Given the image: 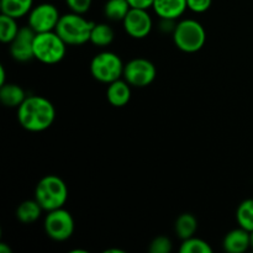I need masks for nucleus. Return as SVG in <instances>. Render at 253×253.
Masks as SVG:
<instances>
[{
    "mask_svg": "<svg viewBox=\"0 0 253 253\" xmlns=\"http://www.w3.org/2000/svg\"><path fill=\"white\" fill-rule=\"evenodd\" d=\"M36 32L27 25L20 27L19 34L10 42V53L17 62H29L35 58L34 56V40Z\"/></svg>",
    "mask_w": 253,
    "mask_h": 253,
    "instance_id": "11",
    "label": "nucleus"
},
{
    "mask_svg": "<svg viewBox=\"0 0 253 253\" xmlns=\"http://www.w3.org/2000/svg\"><path fill=\"white\" fill-rule=\"evenodd\" d=\"M106 98L113 106L123 108V106L127 105L131 99V85L125 79H118V81L108 84Z\"/></svg>",
    "mask_w": 253,
    "mask_h": 253,
    "instance_id": "14",
    "label": "nucleus"
},
{
    "mask_svg": "<svg viewBox=\"0 0 253 253\" xmlns=\"http://www.w3.org/2000/svg\"><path fill=\"white\" fill-rule=\"evenodd\" d=\"M180 253H212V249L207 241L198 237H190V239L183 240L179 247Z\"/></svg>",
    "mask_w": 253,
    "mask_h": 253,
    "instance_id": "23",
    "label": "nucleus"
},
{
    "mask_svg": "<svg viewBox=\"0 0 253 253\" xmlns=\"http://www.w3.org/2000/svg\"><path fill=\"white\" fill-rule=\"evenodd\" d=\"M67 43L56 31L36 34L34 40L35 59L43 64H57L64 58Z\"/></svg>",
    "mask_w": 253,
    "mask_h": 253,
    "instance_id": "5",
    "label": "nucleus"
},
{
    "mask_svg": "<svg viewBox=\"0 0 253 253\" xmlns=\"http://www.w3.org/2000/svg\"><path fill=\"white\" fill-rule=\"evenodd\" d=\"M124 30L130 37L142 40L151 34L153 27L152 17L146 9L131 7L123 21Z\"/></svg>",
    "mask_w": 253,
    "mask_h": 253,
    "instance_id": "10",
    "label": "nucleus"
},
{
    "mask_svg": "<svg viewBox=\"0 0 253 253\" xmlns=\"http://www.w3.org/2000/svg\"><path fill=\"white\" fill-rule=\"evenodd\" d=\"M250 244H251V249L253 250V231L250 232Z\"/></svg>",
    "mask_w": 253,
    "mask_h": 253,
    "instance_id": "31",
    "label": "nucleus"
},
{
    "mask_svg": "<svg viewBox=\"0 0 253 253\" xmlns=\"http://www.w3.org/2000/svg\"><path fill=\"white\" fill-rule=\"evenodd\" d=\"M105 253H124V251L123 250H114V249H109V250H106L105 251Z\"/></svg>",
    "mask_w": 253,
    "mask_h": 253,
    "instance_id": "30",
    "label": "nucleus"
},
{
    "mask_svg": "<svg viewBox=\"0 0 253 253\" xmlns=\"http://www.w3.org/2000/svg\"><path fill=\"white\" fill-rule=\"evenodd\" d=\"M160 19L177 20L188 9L187 0H155L152 6Z\"/></svg>",
    "mask_w": 253,
    "mask_h": 253,
    "instance_id": "12",
    "label": "nucleus"
},
{
    "mask_svg": "<svg viewBox=\"0 0 253 253\" xmlns=\"http://www.w3.org/2000/svg\"><path fill=\"white\" fill-rule=\"evenodd\" d=\"M198 230V220L190 212H184V214L179 215L178 219L175 220L174 224V231L177 236L180 240L190 239L195 235Z\"/></svg>",
    "mask_w": 253,
    "mask_h": 253,
    "instance_id": "18",
    "label": "nucleus"
},
{
    "mask_svg": "<svg viewBox=\"0 0 253 253\" xmlns=\"http://www.w3.org/2000/svg\"><path fill=\"white\" fill-rule=\"evenodd\" d=\"M222 247L229 253H244L251 249L250 244V232L239 227L227 232L222 241Z\"/></svg>",
    "mask_w": 253,
    "mask_h": 253,
    "instance_id": "13",
    "label": "nucleus"
},
{
    "mask_svg": "<svg viewBox=\"0 0 253 253\" xmlns=\"http://www.w3.org/2000/svg\"><path fill=\"white\" fill-rule=\"evenodd\" d=\"M61 16L58 9L53 4L42 2L32 7L27 15V25L36 34L54 31Z\"/></svg>",
    "mask_w": 253,
    "mask_h": 253,
    "instance_id": "9",
    "label": "nucleus"
},
{
    "mask_svg": "<svg viewBox=\"0 0 253 253\" xmlns=\"http://www.w3.org/2000/svg\"><path fill=\"white\" fill-rule=\"evenodd\" d=\"M56 119V109L47 98L30 95L17 108V120L30 132H42L52 126Z\"/></svg>",
    "mask_w": 253,
    "mask_h": 253,
    "instance_id": "1",
    "label": "nucleus"
},
{
    "mask_svg": "<svg viewBox=\"0 0 253 253\" xmlns=\"http://www.w3.org/2000/svg\"><path fill=\"white\" fill-rule=\"evenodd\" d=\"M130 9L127 0H108L104 6V15L111 21H124Z\"/></svg>",
    "mask_w": 253,
    "mask_h": 253,
    "instance_id": "20",
    "label": "nucleus"
},
{
    "mask_svg": "<svg viewBox=\"0 0 253 253\" xmlns=\"http://www.w3.org/2000/svg\"><path fill=\"white\" fill-rule=\"evenodd\" d=\"M35 199L39 202L43 211L63 208L68 200V187L58 175H44L35 188Z\"/></svg>",
    "mask_w": 253,
    "mask_h": 253,
    "instance_id": "2",
    "label": "nucleus"
},
{
    "mask_svg": "<svg viewBox=\"0 0 253 253\" xmlns=\"http://www.w3.org/2000/svg\"><path fill=\"white\" fill-rule=\"evenodd\" d=\"M91 2L93 0H66V4L69 10L81 15H84L89 11V9L91 7Z\"/></svg>",
    "mask_w": 253,
    "mask_h": 253,
    "instance_id": "25",
    "label": "nucleus"
},
{
    "mask_svg": "<svg viewBox=\"0 0 253 253\" xmlns=\"http://www.w3.org/2000/svg\"><path fill=\"white\" fill-rule=\"evenodd\" d=\"M236 220L240 227L253 231V199H246L239 205L236 210Z\"/></svg>",
    "mask_w": 253,
    "mask_h": 253,
    "instance_id": "21",
    "label": "nucleus"
},
{
    "mask_svg": "<svg viewBox=\"0 0 253 253\" xmlns=\"http://www.w3.org/2000/svg\"><path fill=\"white\" fill-rule=\"evenodd\" d=\"M188 9L197 14H203L208 11L212 4V0H187Z\"/></svg>",
    "mask_w": 253,
    "mask_h": 253,
    "instance_id": "26",
    "label": "nucleus"
},
{
    "mask_svg": "<svg viewBox=\"0 0 253 253\" xmlns=\"http://www.w3.org/2000/svg\"><path fill=\"white\" fill-rule=\"evenodd\" d=\"M173 245L168 237L166 236H158L152 240L150 244L148 251L151 253H169L172 251Z\"/></svg>",
    "mask_w": 253,
    "mask_h": 253,
    "instance_id": "24",
    "label": "nucleus"
},
{
    "mask_svg": "<svg viewBox=\"0 0 253 253\" xmlns=\"http://www.w3.org/2000/svg\"><path fill=\"white\" fill-rule=\"evenodd\" d=\"M0 253H11V249L2 242V244H0Z\"/></svg>",
    "mask_w": 253,
    "mask_h": 253,
    "instance_id": "29",
    "label": "nucleus"
},
{
    "mask_svg": "<svg viewBox=\"0 0 253 253\" xmlns=\"http://www.w3.org/2000/svg\"><path fill=\"white\" fill-rule=\"evenodd\" d=\"M71 253H88V251H84V250H76V251H71Z\"/></svg>",
    "mask_w": 253,
    "mask_h": 253,
    "instance_id": "32",
    "label": "nucleus"
},
{
    "mask_svg": "<svg viewBox=\"0 0 253 253\" xmlns=\"http://www.w3.org/2000/svg\"><path fill=\"white\" fill-rule=\"evenodd\" d=\"M27 98L24 88L15 83H6L0 86V101L6 108H19Z\"/></svg>",
    "mask_w": 253,
    "mask_h": 253,
    "instance_id": "15",
    "label": "nucleus"
},
{
    "mask_svg": "<svg viewBox=\"0 0 253 253\" xmlns=\"http://www.w3.org/2000/svg\"><path fill=\"white\" fill-rule=\"evenodd\" d=\"M131 7H136V9H146L148 10L150 7L153 6L155 0H127Z\"/></svg>",
    "mask_w": 253,
    "mask_h": 253,
    "instance_id": "27",
    "label": "nucleus"
},
{
    "mask_svg": "<svg viewBox=\"0 0 253 253\" xmlns=\"http://www.w3.org/2000/svg\"><path fill=\"white\" fill-rule=\"evenodd\" d=\"M42 211H43V209L36 199L25 200L17 207L16 217L20 222L25 225L34 224L41 217Z\"/></svg>",
    "mask_w": 253,
    "mask_h": 253,
    "instance_id": "17",
    "label": "nucleus"
},
{
    "mask_svg": "<svg viewBox=\"0 0 253 253\" xmlns=\"http://www.w3.org/2000/svg\"><path fill=\"white\" fill-rule=\"evenodd\" d=\"M124 64L120 56L114 52L104 51L95 54L90 62V73L100 83L110 84L124 76Z\"/></svg>",
    "mask_w": 253,
    "mask_h": 253,
    "instance_id": "6",
    "label": "nucleus"
},
{
    "mask_svg": "<svg viewBox=\"0 0 253 253\" xmlns=\"http://www.w3.org/2000/svg\"><path fill=\"white\" fill-rule=\"evenodd\" d=\"M114 37H115V34H114V30L110 25L105 24V22H99V24L94 22V26L91 29L90 34V42L94 46H109L114 41Z\"/></svg>",
    "mask_w": 253,
    "mask_h": 253,
    "instance_id": "19",
    "label": "nucleus"
},
{
    "mask_svg": "<svg viewBox=\"0 0 253 253\" xmlns=\"http://www.w3.org/2000/svg\"><path fill=\"white\" fill-rule=\"evenodd\" d=\"M156 66L146 58H133L124 67V79L135 88H145L155 82Z\"/></svg>",
    "mask_w": 253,
    "mask_h": 253,
    "instance_id": "8",
    "label": "nucleus"
},
{
    "mask_svg": "<svg viewBox=\"0 0 253 253\" xmlns=\"http://www.w3.org/2000/svg\"><path fill=\"white\" fill-rule=\"evenodd\" d=\"M44 232L53 241H67L74 232V219L64 208L47 211L43 222Z\"/></svg>",
    "mask_w": 253,
    "mask_h": 253,
    "instance_id": "7",
    "label": "nucleus"
},
{
    "mask_svg": "<svg viewBox=\"0 0 253 253\" xmlns=\"http://www.w3.org/2000/svg\"><path fill=\"white\" fill-rule=\"evenodd\" d=\"M173 42L180 51L185 53H195L204 47L207 42V32L199 21L193 19L182 20L173 32Z\"/></svg>",
    "mask_w": 253,
    "mask_h": 253,
    "instance_id": "4",
    "label": "nucleus"
},
{
    "mask_svg": "<svg viewBox=\"0 0 253 253\" xmlns=\"http://www.w3.org/2000/svg\"><path fill=\"white\" fill-rule=\"evenodd\" d=\"M5 79H6V72H5L4 66L1 64V66H0V86L6 84V81H5Z\"/></svg>",
    "mask_w": 253,
    "mask_h": 253,
    "instance_id": "28",
    "label": "nucleus"
},
{
    "mask_svg": "<svg viewBox=\"0 0 253 253\" xmlns=\"http://www.w3.org/2000/svg\"><path fill=\"white\" fill-rule=\"evenodd\" d=\"M16 20L5 14L0 15V41L2 43H10L19 34L20 27L17 26Z\"/></svg>",
    "mask_w": 253,
    "mask_h": 253,
    "instance_id": "22",
    "label": "nucleus"
},
{
    "mask_svg": "<svg viewBox=\"0 0 253 253\" xmlns=\"http://www.w3.org/2000/svg\"><path fill=\"white\" fill-rule=\"evenodd\" d=\"M34 7V0H0L1 14L14 19H21L30 14Z\"/></svg>",
    "mask_w": 253,
    "mask_h": 253,
    "instance_id": "16",
    "label": "nucleus"
},
{
    "mask_svg": "<svg viewBox=\"0 0 253 253\" xmlns=\"http://www.w3.org/2000/svg\"><path fill=\"white\" fill-rule=\"evenodd\" d=\"M93 21L86 20L83 15L68 12L62 15L54 31L69 46H81L90 41Z\"/></svg>",
    "mask_w": 253,
    "mask_h": 253,
    "instance_id": "3",
    "label": "nucleus"
}]
</instances>
